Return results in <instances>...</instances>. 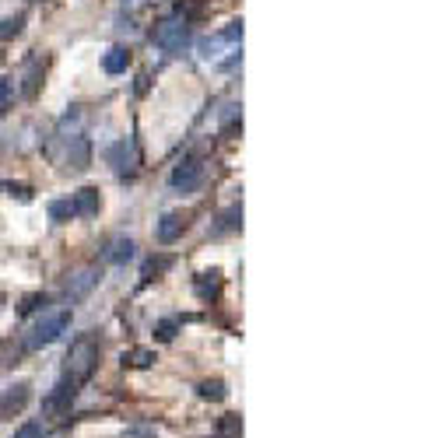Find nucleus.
<instances>
[{"instance_id": "nucleus-16", "label": "nucleus", "mask_w": 421, "mask_h": 438, "mask_svg": "<svg viewBox=\"0 0 421 438\" xmlns=\"http://www.w3.org/2000/svg\"><path fill=\"white\" fill-rule=\"evenodd\" d=\"M21 28H25V14H21V11H18V14L0 18V42H7V39L21 35Z\"/></svg>"}, {"instance_id": "nucleus-2", "label": "nucleus", "mask_w": 421, "mask_h": 438, "mask_svg": "<svg viewBox=\"0 0 421 438\" xmlns=\"http://www.w3.org/2000/svg\"><path fill=\"white\" fill-rule=\"evenodd\" d=\"M71 309H60V312H53V316H46V319H39L32 330H28V337H25V348L28 350H39V348H49V344H57L67 330H71Z\"/></svg>"}, {"instance_id": "nucleus-11", "label": "nucleus", "mask_w": 421, "mask_h": 438, "mask_svg": "<svg viewBox=\"0 0 421 438\" xmlns=\"http://www.w3.org/2000/svg\"><path fill=\"white\" fill-rule=\"evenodd\" d=\"M134 249H137V246H134V239H123V235H119V239H112V242L105 246L102 260L112 263V266H123V263L134 260Z\"/></svg>"}, {"instance_id": "nucleus-24", "label": "nucleus", "mask_w": 421, "mask_h": 438, "mask_svg": "<svg viewBox=\"0 0 421 438\" xmlns=\"http://www.w3.org/2000/svg\"><path fill=\"white\" fill-rule=\"evenodd\" d=\"M11 438H46V428H42L39 421H25Z\"/></svg>"}, {"instance_id": "nucleus-20", "label": "nucleus", "mask_w": 421, "mask_h": 438, "mask_svg": "<svg viewBox=\"0 0 421 438\" xmlns=\"http://www.w3.org/2000/svg\"><path fill=\"white\" fill-rule=\"evenodd\" d=\"M151 361H155V350H148V348L123 350V365H134V368H148Z\"/></svg>"}, {"instance_id": "nucleus-1", "label": "nucleus", "mask_w": 421, "mask_h": 438, "mask_svg": "<svg viewBox=\"0 0 421 438\" xmlns=\"http://www.w3.org/2000/svg\"><path fill=\"white\" fill-rule=\"evenodd\" d=\"M99 354H102V341L95 333H78L71 350H67L64 379H71L74 386H85L95 375V368H99Z\"/></svg>"}, {"instance_id": "nucleus-19", "label": "nucleus", "mask_w": 421, "mask_h": 438, "mask_svg": "<svg viewBox=\"0 0 421 438\" xmlns=\"http://www.w3.org/2000/svg\"><path fill=\"white\" fill-rule=\"evenodd\" d=\"M218 270H210V273H201L197 277V295L204 298V302H210V298H218Z\"/></svg>"}, {"instance_id": "nucleus-21", "label": "nucleus", "mask_w": 421, "mask_h": 438, "mask_svg": "<svg viewBox=\"0 0 421 438\" xmlns=\"http://www.w3.org/2000/svg\"><path fill=\"white\" fill-rule=\"evenodd\" d=\"M99 277H102L99 270H85V273H78V280H74V288H71V298H81L92 284H99Z\"/></svg>"}, {"instance_id": "nucleus-8", "label": "nucleus", "mask_w": 421, "mask_h": 438, "mask_svg": "<svg viewBox=\"0 0 421 438\" xmlns=\"http://www.w3.org/2000/svg\"><path fill=\"white\" fill-rule=\"evenodd\" d=\"M71 211H74V218H99V211H102L99 189L95 186H81L74 193V200H71Z\"/></svg>"}, {"instance_id": "nucleus-27", "label": "nucleus", "mask_w": 421, "mask_h": 438, "mask_svg": "<svg viewBox=\"0 0 421 438\" xmlns=\"http://www.w3.org/2000/svg\"><path fill=\"white\" fill-rule=\"evenodd\" d=\"M7 102H11V85H7V78H0V116L7 112Z\"/></svg>"}, {"instance_id": "nucleus-4", "label": "nucleus", "mask_w": 421, "mask_h": 438, "mask_svg": "<svg viewBox=\"0 0 421 438\" xmlns=\"http://www.w3.org/2000/svg\"><path fill=\"white\" fill-rule=\"evenodd\" d=\"M105 162L112 165V172L119 175V179H134L137 169H141V151H137V144L134 141H116V144H109L105 148Z\"/></svg>"}, {"instance_id": "nucleus-25", "label": "nucleus", "mask_w": 421, "mask_h": 438, "mask_svg": "<svg viewBox=\"0 0 421 438\" xmlns=\"http://www.w3.org/2000/svg\"><path fill=\"white\" fill-rule=\"evenodd\" d=\"M218 39H221V42H239V39H242V21H232L225 32H218Z\"/></svg>"}, {"instance_id": "nucleus-18", "label": "nucleus", "mask_w": 421, "mask_h": 438, "mask_svg": "<svg viewBox=\"0 0 421 438\" xmlns=\"http://www.w3.org/2000/svg\"><path fill=\"white\" fill-rule=\"evenodd\" d=\"M179 326H183V319H158L155 323V341H162V344H169V341H176V333H179Z\"/></svg>"}, {"instance_id": "nucleus-9", "label": "nucleus", "mask_w": 421, "mask_h": 438, "mask_svg": "<svg viewBox=\"0 0 421 438\" xmlns=\"http://www.w3.org/2000/svg\"><path fill=\"white\" fill-rule=\"evenodd\" d=\"M183 232H186V221H183V214H176V211L162 214V221L155 225V239H158L162 246H172Z\"/></svg>"}, {"instance_id": "nucleus-5", "label": "nucleus", "mask_w": 421, "mask_h": 438, "mask_svg": "<svg viewBox=\"0 0 421 438\" xmlns=\"http://www.w3.org/2000/svg\"><path fill=\"white\" fill-rule=\"evenodd\" d=\"M32 400V386L28 382H11L4 393H0V421H14Z\"/></svg>"}, {"instance_id": "nucleus-6", "label": "nucleus", "mask_w": 421, "mask_h": 438, "mask_svg": "<svg viewBox=\"0 0 421 438\" xmlns=\"http://www.w3.org/2000/svg\"><path fill=\"white\" fill-rule=\"evenodd\" d=\"M201 179H204L201 158H183V162L172 169V175H169V186L179 189V193H194V189L201 186Z\"/></svg>"}, {"instance_id": "nucleus-26", "label": "nucleus", "mask_w": 421, "mask_h": 438, "mask_svg": "<svg viewBox=\"0 0 421 438\" xmlns=\"http://www.w3.org/2000/svg\"><path fill=\"white\" fill-rule=\"evenodd\" d=\"M46 302H49L46 295H28V298H25V305H21V316H32V312H35L39 305H46Z\"/></svg>"}, {"instance_id": "nucleus-3", "label": "nucleus", "mask_w": 421, "mask_h": 438, "mask_svg": "<svg viewBox=\"0 0 421 438\" xmlns=\"http://www.w3.org/2000/svg\"><path fill=\"white\" fill-rule=\"evenodd\" d=\"M151 42L162 49V53H183L190 46V21L186 18H165L151 28Z\"/></svg>"}, {"instance_id": "nucleus-23", "label": "nucleus", "mask_w": 421, "mask_h": 438, "mask_svg": "<svg viewBox=\"0 0 421 438\" xmlns=\"http://www.w3.org/2000/svg\"><path fill=\"white\" fill-rule=\"evenodd\" d=\"M49 218H53L57 225L71 221V218H74V211H71V200H53V203H49Z\"/></svg>"}, {"instance_id": "nucleus-22", "label": "nucleus", "mask_w": 421, "mask_h": 438, "mask_svg": "<svg viewBox=\"0 0 421 438\" xmlns=\"http://www.w3.org/2000/svg\"><path fill=\"white\" fill-rule=\"evenodd\" d=\"M235 130H242V112H239V105H228V112H225V119H221V134L232 137Z\"/></svg>"}, {"instance_id": "nucleus-17", "label": "nucleus", "mask_w": 421, "mask_h": 438, "mask_svg": "<svg viewBox=\"0 0 421 438\" xmlns=\"http://www.w3.org/2000/svg\"><path fill=\"white\" fill-rule=\"evenodd\" d=\"M197 396H201V400H214V403H218V400H225V396H228V389H225V382H221V379H204V382L197 386Z\"/></svg>"}, {"instance_id": "nucleus-28", "label": "nucleus", "mask_w": 421, "mask_h": 438, "mask_svg": "<svg viewBox=\"0 0 421 438\" xmlns=\"http://www.w3.org/2000/svg\"><path fill=\"white\" fill-rule=\"evenodd\" d=\"M0 305H4V291H0Z\"/></svg>"}, {"instance_id": "nucleus-15", "label": "nucleus", "mask_w": 421, "mask_h": 438, "mask_svg": "<svg viewBox=\"0 0 421 438\" xmlns=\"http://www.w3.org/2000/svg\"><path fill=\"white\" fill-rule=\"evenodd\" d=\"M169 266H172V256H151V260L144 263V270H141V284H148V280L162 277Z\"/></svg>"}, {"instance_id": "nucleus-13", "label": "nucleus", "mask_w": 421, "mask_h": 438, "mask_svg": "<svg viewBox=\"0 0 421 438\" xmlns=\"http://www.w3.org/2000/svg\"><path fill=\"white\" fill-rule=\"evenodd\" d=\"M39 81H42V60H39V57H32V60H28V71H25L21 95H25V98H35V95H39Z\"/></svg>"}, {"instance_id": "nucleus-10", "label": "nucleus", "mask_w": 421, "mask_h": 438, "mask_svg": "<svg viewBox=\"0 0 421 438\" xmlns=\"http://www.w3.org/2000/svg\"><path fill=\"white\" fill-rule=\"evenodd\" d=\"M67 165L74 172H85L92 165V144H88V137H71L67 141Z\"/></svg>"}, {"instance_id": "nucleus-12", "label": "nucleus", "mask_w": 421, "mask_h": 438, "mask_svg": "<svg viewBox=\"0 0 421 438\" xmlns=\"http://www.w3.org/2000/svg\"><path fill=\"white\" fill-rule=\"evenodd\" d=\"M126 67H130V49L126 46H112V49H105L102 57V71L105 74H126Z\"/></svg>"}, {"instance_id": "nucleus-14", "label": "nucleus", "mask_w": 421, "mask_h": 438, "mask_svg": "<svg viewBox=\"0 0 421 438\" xmlns=\"http://www.w3.org/2000/svg\"><path fill=\"white\" fill-rule=\"evenodd\" d=\"M242 225V207L235 203V207H228L221 218H218V225H214V235H225V232H235Z\"/></svg>"}, {"instance_id": "nucleus-7", "label": "nucleus", "mask_w": 421, "mask_h": 438, "mask_svg": "<svg viewBox=\"0 0 421 438\" xmlns=\"http://www.w3.org/2000/svg\"><path fill=\"white\" fill-rule=\"evenodd\" d=\"M78 389H81V386H74L71 379H60V382H57V389L42 400V410H46V414H67V410H71V403L78 400Z\"/></svg>"}]
</instances>
